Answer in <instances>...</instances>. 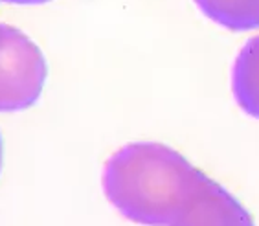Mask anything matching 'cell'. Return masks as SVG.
Segmentation results:
<instances>
[{
    "instance_id": "cell-2",
    "label": "cell",
    "mask_w": 259,
    "mask_h": 226,
    "mask_svg": "<svg viewBox=\"0 0 259 226\" xmlns=\"http://www.w3.org/2000/svg\"><path fill=\"white\" fill-rule=\"evenodd\" d=\"M46 74L39 46L22 30L0 22V112L35 105L45 88Z\"/></svg>"
},
{
    "instance_id": "cell-6",
    "label": "cell",
    "mask_w": 259,
    "mask_h": 226,
    "mask_svg": "<svg viewBox=\"0 0 259 226\" xmlns=\"http://www.w3.org/2000/svg\"><path fill=\"white\" fill-rule=\"evenodd\" d=\"M0 167H2V136H0Z\"/></svg>"
},
{
    "instance_id": "cell-1",
    "label": "cell",
    "mask_w": 259,
    "mask_h": 226,
    "mask_svg": "<svg viewBox=\"0 0 259 226\" xmlns=\"http://www.w3.org/2000/svg\"><path fill=\"white\" fill-rule=\"evenodd\" d=\"M103 191L147 226H254L239 202L184 156L155 142L121 147L103 167Z\"/></svg>"
},
{
    "instance_id": "cell-5",
    "label": "cell",
    "mask_w": 259,
    "mask_h": 226,
    "mask_svg": "<svg viewBox=\"0 0 259 226\" xmlns=\"http://www.w3.org/2000/svg\"><path fill=\"white\" fill-rule=\"evenodd\" d=\"M6 2H11V4H45L50 0H6Z\"/></svg>"
},
{
    "instance_id": "cell-3",
    "label": "cell",
    "mask_w": 259,
    "mask_h": 226,
    "mask_svg": "<svg viewBox=\"0 0 259 226\" xmlns=\"http://www.w3.org/2000/svg\"><path fill=\"white\" fill-rule=\"evenodd\" d=\"M232 88L241 109L259 120V35L250 39L235 59Z\"/></svg>"
},
{
    "instance_id": "cell-4",
    "label": "cell",
    "mask_w": 259,
    "mask_h": 226,
    "mask_svg": "<svg viewBox=\"0 0 259 226\" xmlns=\"http://www.w3.org/2000/svg\"><path fill=\"white\" fill-rule=\"evenodd\" d=\"M202 13L228 30L259 28V0H195Z\"/></svg>"
}]
</instances>
